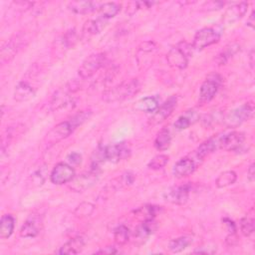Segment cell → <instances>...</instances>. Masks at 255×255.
Here are the masks:
<instances>
[{"mask_svg": "<svg viewBox=\"0 0 255 255\" xmlns=\"http://www.w3.org/2000/svg\"><path fill=\"white\" fill-rule=\"evenodd\" d=\"M249 59H250V66H251V68H253V66H254V60H253L254 59V50L253 49L250 52Z\"/></svg>", "mask_w": 255, "mask_h": 255, "instance_id": "obj_44", "label": "cell"}, {"mask_svg": "<svg viewBox=\"0 0 255 255\" xmlns=\"http://www.w3.org/2000/svg\"><path fill=\"white\" fill-rule=\"evenodd\" d=\"M70 10L77 14H88L100 7L99 3L93 1H73L68 4Z\"/></svg>", "mask_w": 255, "mask_h": 255, "instance_id": "obj_22", "label": "cell"}, {"mask_svg": "<svg viewBox=\"0 0 255 255\" xmlns=\"http://www.w3.org/2000/svg\"><path fill=\"white\" fill-rule=\"evenodd\" d=\"M107 23H108V20L102 16L98 17L97 19L88 20L83 27V33H82L83 38L90 39L91 37L99 34L106 27Z\"/></svg>", "mask_w": 255, "mask_h": 255, "instance_id": "obj_14", "label": "cell"}, {"mask_svg": "<svg viewBox=\"0 0 255 255\" xmlns=\"http://www.w3.org/2000/svg\"><path fill=\"white\" fill-rule=\"evenodd\" d=\"M220 148V144H219V134L214 135L213 137L208 138L207 140L203 141L195 150V155L197 157V159H202L204 158L206 155H208L209 153L215 151L216 149Z\"/></svg>", "mask_w": 255, "mask_h": 255, "instance_id": "obj_17", "label": "cell"}, {"mask_svg": "<svg viewBox=\"0 0 255 255\" xmlns=\"http://www.w3.org/2000/svg\"><path fill=\"white\" fill-rule=\"evenodd\" d=\"M192 242V239L188 236H180L178 238L172 239L168 243V249L173 253H178L187 248Z\"/></svg>", "mask_w": 255, "mask_h": 255, "instance_id": "obj_31", "label": "cell"}, {"mask_svg": "<svg viewBox=\"0 0 255 255\" xmlns=\"http://www.w3.org/2000/svg\"><path fill=\"white\" fill-rule=\"evenodd\" d=\"M245 140V135L240 131H231L219 134L220 148L225 150H238Z\"/></svg>", "mask_w": 255, "mask_h": 255, "instance_id": "obj_12", "label": "cell"}, {"mask_svg": "<svg viewBox=\"0 0 255 255\" xmlns=\"http://www.w3.org/2000/svg\"><path fill=\"white\" fill-rule=\"evenodd\" d=\"M130 150L125 143H117L113 145H108L102 147L97 151V158L95 159V163H99V161H110V162H119L129 156Z\"/></svg>", "mask_w": 255, "mask_h": 255, "instance_id": "obj_2", "label": "cell"}, {"mask_svg": "<svg viewBox=\"0 0 255 255\" xmlns=\"http://www.w3.org/2000/svg\"><path fill=\"white\" fill-rule=\"evenodd\" d=\"M175 106H176V97L172 96L169 99H167L160 107L157 108V110L153 114L151 121L154 124H158L164 121L166 118H168L171 115Z\"/></svg>", "mask_w": 255, "mask_h": 255, "instance_id": "obj_16", "label": "cell"}, {"mask_svg": "<svg viewBox=\"0 0 255 255\" xmlns=\"http://www.w3.org/2000/svg\"><path fill=\"white\" fill-rule=\"evenodd\" d=\"M190 189H191L190 184L172 186L164 191L163 197L167 202H170L172 204L181 205L187 201V199L189 197Z\"/></svg>", "mask_w": 255, "mask_h": 255, "instance_id": "obj_11", "label": "cell"}, {"mask_svg": "<svg viewBox=\"0 0 255 255\" xmlns=\"http://www.w3.org/2000/svg\"><path fill=\"white\" fill-rule=\"evenodd\" d=\"M254 105L251 102L246 103L229 112L225 117L224 122L228 128H237L252 117Z\"/></svg>", "mask_w": 255, "mask_h": 255, "instance_id": "obj_5", "label": "cell"}, {"mask_svg": "<svg viewBox=\"0 0 255 255\" xmlns=\"http://www.w3.org/2000/svg\"><path fill=\"white\" fill-rule=\"evenodd\" d=\"M39 233L38 221L35 218L28 219L20 229V235L25 238L35 237Z\"/></svg>", "mask_w": 255, "mask_h": 255, "instance_id": "obj_28", "label": "cell"}, {"mask_svg": "<svg viewBox=\"0 0 255 255\" xmlns=\"http://www.w3.org/2000/svg\"><path fill=\"white\" fill-rule=\"evenodd\" d=\"M254 24H255V21H254V10H253L251 12L248 20H247V25L253 29L254 28Z\"/></svg>", "mask_w": 255, "mask_h": 255, "instance_id": "obj_43", "label": "cell"}, {"mask_svg": "<svg viewBox=\"0 0 255 255\" xmlns=\"http://www.w3.org/2000/svg\"><path fill=\"white\" fill-rule=\"evenodd\" d=\"M75 128H76L73 126L71 121L62 122L48 131V133L45 136V142L47 144L57 143L60 140L68 137Z\"/></svg>", "mask_w": 255, "mask_h": 255, "instance_id": "obj_9", "label": "cell"}, {"mask_svg": "<svg viewBox=\"0 0 255 255\" xmlns=\"http://www.w3.org/2000/svg\"><path fill=\"white\" fill-rule=\"evenodd\" d=\"M73 92V90L71 89V87L68 85L66 90H59L53 97L52 101H51V107L53 110L57 111L60 109H63L65 107H67L68 105H70V103L72 102L71 97L69 96V93Z\"/></svg>", "mask_w": 255, "mask_h": 255, "instance_id": "obj_19", "label": "cell"}, {"mask_svg": "<svg viewBox=\"0 0 255 255\" xmlns=\"http://www.w3.org/2000/svg\"><path fill=\"white\" fill-rule=\"evenodd\" d=\"M106 56L104 53L92 54L84 60L80 66L78 73L82 79H88L95 75L105 64Z\"/></svg>", "mask_w": 255, "mask_h": 255, "instance_id": "obj_7", "label": "cell"}, {"mask_svg": "<svg viewBox=\"0 0 255 255\" xmlns=\"http://www.w3.org/2000/svg\"><path fill=\"white\" fill-rule=\"evenodd\" d=\"M95 205L90 202H83L75 209V215L78 217H86L93 213Z\"/></svg>", "mask_w": 255, "mask_h": 255, "instance_id": "obj_37", "label": "cell"}, {"mask_svg": "<svg viewBox=\"0 0 255 255\" xmlns=\"http://www.w3.org/2000/svg\"><path fill=\"white\" fill-rule=\"evenodd\" d=\"M67 159L69 160V162L71 164H75V165H78L81 163L82 161V155L79 153V152H72L68 155Z\"/></svg>", "mask_w": 255, "mask_h": 255, "instance_id": "obj_39", "label": "cell"}, {"mask_svg": "<svg viewBox=\"0 0 255 255\" xmlns=\"http://www.w3.org/2000/svg\"><path fill=\"white\" fill-rule=\"evenodd\" d=\"M121 10V4H118L116 2H108L101 4L99 7L100 16L104 17L105 19L109 20L110 18L115 17Z\"/></svg>", "mask_w": 255, "mask_h": 255, "instance_id": "obj_29", "label": "cell"}, {"mask_svg": "<svg viewBox=\"0 0 255 255\" xmlns=\"http://www.w3.org/2000/svg\"><path fill=\"white\" fill-rule=\"evenodd\" d=\"M35 96L34 89L26 82H20L14 91V99L17 102H27Z\"/></svg>", "mask_w": 255, "mask_h": 255, "instance_id": "obj_21", "label": "cell"}, {"mask_svg": "<svg viewBox=\"0 0 255 255\" xmlns=\"http://www.w3.org/2000/svg\"><path fill=\"white\" fill-rule=\"evenodd\" d=\"M32 179H33V183H37V185H41L44 182L45 177L44 175H42L41 170H38L32 175Z\"/></svg>", "mask_w": 255, "mask_h": 255, "instance_id": "obj_40", "label": "cell"}, {"mask_svg": "<svg viewBox=\"0 0 255 255\" xmlns=\"http://www.w3.org/2000/svg\"><path fill=\"white\" fill-rule=\"evenodd\" d=\"M240 229L244 236H250L254 232V219L251 217H244L240 221Z\"/></svg>", "mask_w": 255, "mask_h": 255, "instance_id": "obj_36", "label": "cell"}, {"mask_svg": "<svg viewBox=\"0 0 255 255\" xmlns=\"http://www.w3.org/2000/svg\"><path fill=\"white\" fill-rule=\"evenodd\" d=\"M118 250L116 249V247L114 246H107L105 248H103L102 250L98 251V254H113V253H117Z\"/></svg>", "mask_w": 255, "mask_h": 255, "instance_id": "obj_41", "label": "cell"}, {"mask_svg": "<svg viewBox=\"0 0 255 255\" xmlns=\"http://www.w3.org/2000/svg\"><path fill=\"white\" fill-rule=\"evenodd\" d=\"M140 89V84L136 79L125 81L103 93V100L108 103L121 102L133 97Z\"/></svg>", "mask_w": 255, "mask_h": 255, "instance_id": "obj_1", "label": "cell"}, {"mask_svg": "<svg viewBox=\"0 0 255 255\" xmlns=\"http://www.w3.org/2000/svg\"><path fill=\"white\" fill-rule=\"evenodd\" d=\"M237 179V175L233 170H227L218 175L215 180V184L218 188H223L233 184Z\"/></svg>", "mask_w": 255, "mask_h": 255, "instance_id": "obj_32", "label": "cell"}, {"mask_svg": "<svg viewBox=\"0 0 255 255\" xmlns=\"http://www.w3.org/2000/svg\"><path fill=\"white\" fill-rule=\"evenodd\" d=\"M240 50V46L236 43H231L227 45L217 56L216 62L219 65H224L233 55H235Z\"/></svg>", "mask_w": 255, "mask_h": 255, "instance_id": "obj_30", "label": "cell"}, {"mask_svg": "<svg viewBox=\"0 0 255 255\" xmlns=\"http://www.w3.org/2000/svg\"><path fill=\"white\" fill-rule=\"evenodd\" d=\"M75 175V169L70 164L65 162H59L52 169L50 179L52 183L61 185L70 182Z\"/></svg>", "mask_w": 255, "mask_h": 255, "instance_id": "obj_10", "label": "cell"}, {"mask_svg": "<svg viewBox=\"0 0 255 255\" xmlns=\"http://www.w3.org/2000/svg\"><path fill=\"white\" fill-rule=\"evenodd\" d=\"M247 10H248L247 2L234 3L226 9L222 20L225 24H233L234 22L241 19L245 15Z\"/></svg>", "mask_w": 255, "mask_h": 255, "instance_id": "obj_13", "label": "cell"}, {"mask_svg": "<svg viewBox=\"0 0 255 255\" xmlns=\"http://www.w3.org/2000/svg\"><path fill=\"white\" fill-rule=\"evenodd\" d=\"M114 238H115V241L119 245L126 244L128 241V238H129L128 228L127 226L123 225V224L118 226L114 231Z\"/></svg>", "mask_w": 255, "mask_h": 255, "instance_id": "obj_35", "label": "cell"}, {"mask_svg": "<svg viewBox=\"0 0 255 255\" xmlns=\"http://www.w3.org/2000/svg\"><path fill=\"white\" fill-rule=\"evenodd\" d=\"M159 107V102L156 97H144L136 104V109L145 113H153Z\"/></svg>", "mask_w": 255, "mask_h": 255, "instance_id": "obj_25", "label": "cell"}, {"mask_svg": "<svg viewBox=\"0 0 255 255\" xmlns=\"http://www.w3.org/2000/svg\"><path fill=\"white\" fill-rule=\"evenodd\" d=\"M99 174L100 171L98 164L95 163V166L89 171L75 175L74 178L69 182V188L75 192H83L92 187L98 181Z\"/></svg>", "mask_w": 255, "mask_h": 255, "instance_id": "obj_3", "label": "cell"}, {"mask_svg": "<svg viewBox=\"0 0 255 255\" xmlns=\"http://www.w3.org/2000/svg\"><path fill=\"white\" fill-rule=\"evenodd\" d=\"M157 210H158L157 206L145 205V206H141L137 210H135L134 214H135V217H137L139 220L144 221V220H148V219H153Z\"/></svg>", "mask_w": 255, "mask_h": 255, "instance_id": "obj_33", "label": "cell"}, {"mask_svg": "<svg viewBox=\"0 0 255 255\" xmlns=\"http://www.w3.org/2000/svg\"><path fill=\"white\" fill-rule=\"evenodd\" d=\"M221 84V77L217 74H211L208 78L201 84L199 90V99L202 103H207L211 101L216 93L218 92L219 86Z\"/></svg>", "mask_w": 255, "mask_h": 255, "instance_id": "obj_8", "label": "cell"}, {"mask_svg": "<svg viewBox=\"0 0 255 255\" xmlns=\"http://www.w3.org/2000/svg\"><path fill=\"white\" fill-rule=\"evenodd\" d=\"M247 177L248 179L253 182L254 181V177H255V170H254V163H251L248 170H247Z\"/></svg>", "mask_w": 255, "mask_h": 255, "instance_id": "obj_42", "label": "cell"}, {"mask_svg": "<svg viewBox=\"0 0 255 255\" xmlns=\"http://www.w3.org/2000/svg\"><path fill=\"white\" fill-rule=\"evenodd\" d=\"M167 161H168V156L166 154H158L148 162L147 166L151 169H160L163 166H165Z\"/></svg>", "mask_w": 255, "mask_h": 255, "instance_id": "obj_38", "label": "cell"}, {"mask_svg": "<svg viewBox=\"0 0 255 255\" xmlns=\"http://www.w3.org/2000/svg\"><path fill=\"white\" fill-rule=\"evenodd\" d=\"M198 119V115L194 111H187L184 115H181L173 124L176 129H185L191 124H193Z\"/></svg>", "mask_w": 255, "mask_h": 255, "instance_id": "obj_24", "label": "cell"}, {"mask_svg": "<svg viewBox=\"0 0 255 255\" xmlns=\"http://www.w3.org/2000/svg\"><path fill=\"white\" fill-rule=\"evenodd\" d=\"M190 55V46L187 43H180L178 46L171 48L166 54L167 64L175 69L183 70L188 64Z\"/></svg>", "mask_w": 255, "mask_h": 255, "instance_id": "obj_4", "label": "cell"}, {"mask_svg": "<svg viewBox=\"0 0 255 255\" xmlns=\"http://www.w3.org/2000/svg\"><path fill=\"white\" fill-rule=\"evenodd\" d=\"M77 41H78L77 33L75 32V30H70L59 39V44L63 50H68L73 48L76 45Z\"/></svg>", "mask_w": 255, "mask_h": 255, "instance_id": "obj_34", "label": "cell"}, {"mask_svg": "<svg viewBox=\"0 0 255 255\" xmlns=\"http://www.w3.org/2000/svg\"><path fill=\"white\" fill-rule=\"evenodd\" d=\"M196 168V163L194 159L190 157H183L179 159L172 168V172L174 176L176 177H185L190 175L191 173L194 172Z\"/></svg>", "mask_w": 255, "mask_h": 255, "instance_id": "obj_15", "label": "cell"}, {"mask_svg": "<svg viewBox=\"0 0 255 255\" xmlns=\"http://www.w3.org/2000/svg\"><path fill=\"white\" fill-rule=\"evenodd\" d=\"M19 49V40L11 39L9 42H7L1 49V61L7 62L10 61L17 53Z\"/></svg>", "mask_w": 255, "mask_h": 255, "instance_id": "obj_27", "label": "cell"}, {"mask_svg": "<svg viewBox=\"0 0 255 255\" xmlns=\"http://www.w3.org/2000/svg\"><path fill=\"white\" fill-rule=\"evenodd\" d=\"M156 228L157 225L153 219L141 221V223L134 230V237L136 238V240H146L152 233H154Z\"/></svg>", "mask_w": 255, "mask_h": 255, "instance_id": "obj_18", "label": "cell"}, {"mask_svg": "<svg viewBox=\"0 0 255 255\" xmlns=\"http://www.w3.org/2000/svg\"><path fill=\"white\" fill-rule=\"evenodd\" d=\"M220 37L221 32L216 28L208 27L200 29L194 35L192 48L196 50H202L210 45L217 43L220 40Z\"/></svg>", "mask_w": 255, "mask_h": 255, "instance_id": "obj_6", "label": "cell"}, {"mask_svg": "<svg viewBox=\"0 0 255 255\" xmlns=\"http://www.w3.org/2000/svg\"><path fill=\"white\" fill-rule=\"evenodd\" d=\"M14 226L15 219L13 218V216L9 214L3 215L0 220V237L2 239L9 238L14 231Z\"/></svg>", "mask_w": 255, "mask_h": 255, "instance_id": "obj_23", "label": "cell"}, {"mask_svg": "<svg viewBox=\"0 0 255 255\" xmlns=\"http://www.w3.org/2000/svg\"><path fill=\"white\" fill-rule=\"evenodd\" d=\"M171 135L167 128H162L159 130L154 139V147L158 150H165L170 146Z\"/></svg>", "mask_w": 255, "mask_h": 255, "instance_id": "obj_26", "label": "cell"}, {"mask_svg": "<svg viewBox=\"0 0 255 255\" xmlns=\"http://www.w3.org/2000/svg\"><path fill=\"white\" fill-rule=\"evenodd\" d=\"M85 246V240L83 237L78 236L74 237L68 242H66L59 250L57 253L59 254H78L82 252Z\"/></svg>", "mask_w": 255, "mask_h": 255, "instance_id": "obj_20", "label": "cell"}]
</instances>
